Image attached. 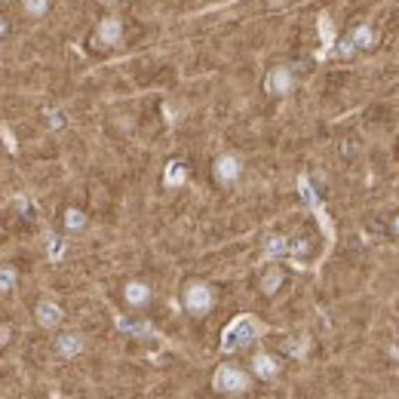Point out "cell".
I'll list each match as a JSON object with an SVG mask.
<instances>
[{
	"label": "cell",
	"mask_w": 399,
	"mask_h": 399,
	"mask_svg": "<svg viewBox=\"0 0 399 399\" xmlns=\"http://www.w3.org/2000/svg\"><path fill=\"white\" fill-rule=\"evenodd\" d=\"M212 387L221 396H243L252 390V378L236 366H218L212 375Z\"/></svg>",
	"instance_id": "cell-1"
},
{
	"label": "cell",
	"mask_w": 399,
	"mask_h": 399,
	"mask_svg": "<svg viewBox=\"0 0 399 399\" xmlns=\"http://www.w3.org/2000/svg\"><path fill=\"white\" fill-rule=\"evenodd\" d=\"M258 332H261V329H258V322L252 319V317H236L225 329V335H221V350H225V353H236V350L249 347V344L258 338Z\"/></svg>",
	"instance_id": "cell-2"
},
{
	"label": "cell",
	"mask_w": 399,
	"mask_h": 399,
	"mask_svg": "<svg viewBox=\"0 0 399 399\" xmlns=\"http://www.w3.org/2000/svg\"><path fill=\"white\" fill-rule=\"evenodd\" d=\"M181 304L190 317H206L215 307V289L203 280H190L188 286L181 289Z\"/></svg>",
	"instance_id": "cell-3"
},
{
	"label": "cell",
	"mask_w": 399,
	"mask_h": 399,
	"mask_svg": "<svg viewBox=\"0 0 399 399\" xmlns=\"http://www.w3.org/2000/svg\"><path fill=\"white\" fill-rule=\"evenodd\" d=\"M117 43H123V19H117V15H105V19L96 25L92 46H98V50H111V46H117Z\"/></svg>",
	"instance_id": "cell-4"
},
{
	"label": "cell",
	"mask_w": 399,
	"mask_h": 399,
	"mask_svg": "<svg viewBox=\"0 0 399 399\" xmlns=\"http://www.w3.org/2000/svg\"><path fill=\"white\" fill-rule=\"evenodd\" d=\"M212 175H215V181H218V184L230 188V184L240 181V175H243V160L236 157V153H221V157L212 163Z\"/></svg>",
	"instance_id": "cell-5"
},
{
	"label": "cell",
	"mask_w": 399,
	"mask_h": 399,
	"mask_svg": "<svg viewBox=\"0 0 399 399\" xmlns=\"http://www.w3.org/2000/svg\"><path fill=\"white\" fill-rule=\"evenodd\" d=\"M292 86H295V74H292V68H286V65L271 68L267 77H264V92H271V96H276V98L289 96Z\"/></svg>",
	"instance_id": "cell-6"
},
{
	"label": "cell",
	"mask_w": 399,
	"mask_h": 399,
	"mask_svg": "<svg viewBox=\"0 0 399 399\" xmlns=\"http://www.w3.org/2000/svg\"><path fill=\"white\" fill-rule=\"evenodd\" d=\"M61 317H65V310H61V304L52 301V298H43V301H37V307H34V322L40 329H46V332L59 329Z\"/></svg>",
	"instance_id": "cell-7"
},
{
	"label": "cell",
	"mask_w": 399,
	"mask_h": 399,
	"mask_svg": "<svg viewBox=\"0 0 399 399\" xmlns=\"http://www.w3.org/2000/svg\"><path fill=\"white\" fill-rule=\"evenodd\" d=\"M83 350H86V338L80 332H65L61 338H56V353L61 359H77Z\"/></svg>",
	"instance_id": "cell-8"
},
{
	"label": "cell",
	"mask_w": 399,
	"mask_h": 399,
	"mask_svg": "<svg viewBox=\"0 0 399 399\" xmlns=\"http://www.w3.org/2000/svg\"><path fill=\"white\" fill-rule=\"evenodd\" d=\"M252 372H255L261 381H273L276 375H280V359H276L273 353H255V359H252Z\"/></svg>",
	"instance_id": "cell-9"
},
{
	"label": "cell",
	"mask_w": 399,
	"mask_h": 399,
	"mask_svg": "<svg viewBox=\"0 0 399 399\" xmlns=\"http://www.w3.org/2000/svg\"><path fill=\"white\" fill-rule=\"evenodd\" d=\"M151 286L148 283H142V280H133V283H126V286H123V298H126V304L129 307H144L151 301Z\"/></svg>",
	"instance_id": "cell-10"
},
{
	"label": "cell",
	"mask_w": 399,
	"mask_h": 399,
	"mask_svg": "<svg viewBox=\"0 0 399 399\" xmlns=\"http://www.w3.org/2000/svg\"><path fill=\"white\" fill-rule=\"evenodd\" d=\"M258 289H261V295L264 298H273L276 292L283 289V271L280 267H267V271L261 273V280H258Z\"/></svg>",
	"instance_id": "cell-11"
},
{
	"label": "cell",
	"mask_w": 399,
	"mask_h": 399,
	"mask_svg": "<svg viewBox=\"0 0 399 399\" xmlns=\"http://www.w3.org/2000/svg\"><path fill=\"white\" fill-rule=\"evenodd\" d=\"M292 252V240L289 236H267L264 240V258L267 261H273V258H283V255H289Z\"/></svg>",
	"instance_id": "cell-12"
},
{
	"label": "cell",
	"mask_w": 399,
	"mask_h": 399,
	"mask_svg": "<svg viewBox=\"0 0 399 399\" xmlns=\"http://www.w3.org/2000/svg\"><path fill=\"white\" fill-rule=\"evenodd\" d=\"M188 181V163H181V160H172V163L166 166L163 172V184L166 188H179V184Z\"/></svg>",
	"instance_id": "cell-13"
},
{
	"label": "cell",
	"mask_w": 399,
	"mask_h": 399,
	"mask_svg": "<svg viewBox=\"0 0 399 399\" xmlns=\"http://www.w3.org/2000/svg\"><path fill=\"white\" fill-rule=\"evenodd\" d=\"M347 37L353 40V46H356V50H372V46H375V31H372V25H356Z\"/></svg>",
	"instance_id": "cell-14"
},
{
	"label": "cell",
	"mask_w": 399,
	"mask_h": 399,
	"mask_svg": "<svg viewBox=\"0 0 399 399\" xmlns=\"http://www.w3.org/2000/svg\"><path fill=\"white\" fill-rule=\"evenodd\" d=\"M61 221H65V227L71 230V234H77V230H86L89 218L83 209H77V206H71V209H65V215H61Z\"/></svg>",
	"instance_id": "cell-15"
},
{
	"label": "cell",
	"mask_w": 399,
	"mask_h": 399,
	"mask_svg": "<svg viewBox=\"0 0 399 399\" xmlns=\"http://www.w3.org/2000/svg\"><path fill=\"white\" fill-rule=\"evenodd\" d=\"M22 13L28 19H43L50 13V0H22Z\"/></svg>",
	"instance_id": "cell-16"
},
{
	"label": "cell",
	"mask_w": 399,
	"mask_h": 399,
	"mask_svg": "<svg viewBox=\"0 0 399 399\" xmlns=\"http://www.w3.org/2000/svg\"><path fill=\"white\" fill-rule=\"evenodd\" d=\"M117 326L123 329V332H133V335H151L153 332L148 322H133V319H120Z\"/></svg>",
	"instance_id": "cell-17"
},
{
	"label": "cell",
	"mask_w": 399,
	"mask_h": 399,
	"mask_svg": "<svg viewBox=\"0 0 399 399\" xmlns=\"http://www.w3.org/2000/svg\"><path fill=\"white\" fill-rule=\"evenodd\" d=\"M15 283H19V273H15V267H0V292H10Z\"/></svg>",
	"instance_id": "cell-18"
},
{
	"label": "cell",
	"mask_w": 399,
	"mask_h": 399,
	"mask_svg": "<svg viewBox=\"0 0 399 399\" xmlns=\"http://www.w3.org/2000/svg\"><path fill=\"white\" fill-rule=\"evenodd\" d=\"M335 52H338V56H341V59H353L359 50H356V46H353L350 37H341V40H338V46H335Z\"/></svg>",
	"instance_id": "cell-19"
},
{
	"label": "cell",
	"mask_w": 399,
	"mask_h": 399,
	"mask_svg": "<svg viewBox=\"0 0 399 399\" xmlns=\"http://www.w3.org/2000/svg\"><path fill=\"white\" fill-rule=\"evenodd\" d=\"M338 151H341V157H347V160H353L359 153V138H344L341 144H338Z\"/></svg>",
	"instance_id": "cell-20"
},
{
	"label": "cell",
	"mask_w": 399,
	"mask_h": 399,
	"mask_svg": "<svg viewBox=\"0 0 399 399\" xmlns=\"http://www.w3.org/2000/svg\"><path fill=\"white\" fill-rule=\"evenodd\" d=\"M46 123H50V129H65L68 117H65V111H46Z\"/></svg>",
	"instance_id": "cell-21"
},
{
	"label": "cell",
	"mask_w": 399,
	"mask_h": 399,
	"mask_svg": "<svg viewBox=\"0 0 399 399\" xmlns=\"http://www.w3.org/2000/svg\"><path fill=\"white\" fill-rule=\"evenodd\" d=\"M50 240H52V252H50V255H52V258H61V255H65V243H59V236H50Z\"/></svg>",
	"instance_id": "cell-22"
},
{
	"label": "cell",
	"mask_w": 399,
	"mask_h": 399,
	"mask_svg": "<svg viewBox=\"0 0 399 399\" xmlns=\"http://www.w3.org/2000/svg\"><path fill=\"white\" fill-rule=\"evenodd\" d=\"M387 234H393V236H399V212L393 215V218L387 221Z\"/></svg>",
	"instance_id": "cell-23"
},
{
	"label": "cell",
	"mask_w": 399,
	"mask_h": 399,
	"mask_svg": "<svg viewBox=\"0 0 399 399\" xmlns=\"http://www.w3.org/2000/svg\"><path fill=\"white\" fill-rule=\"evenodd\" d=\"M3 142H6V151L15 153V135H10V129H6V126H3Z\"/></svg>",
	"instance_id": "cell-24"
},
{
	"label": "cell",
	"mask_w": 399,
	"mask_h": 399,
	"mask_svg": "<svg viewBox=\"0 0 399 399\" xmlns=\"http://www.w3.org/2000/svg\"><path fill=\"white\" fill-rule=\"evenodd\" d=\"M13 338V332H10V326H0V347H3L6 341H10Z\"/></svg>",
	"instance_id": "cell-25"
},
{
	"label": "cell",
	"mask_w": 399,
	"mask_h": 399,
	"mask_svg": "<svg viewBox=\"0 0 399 399\" xmlns=\"http://www.w3.org/2000/svg\"><path fill=\"white\" fill-rule=\"evenodd\" d=\"M6 31H10V25H6V19H3V15H0V37H3Z\"/></svg>",
	"instance_id": "cell-26"
},
{
	"label": "cell",
	"mask_w": 399,
	"mask_h": 399,
	"mask_svg": "<svg viewBox=\"0 0 399 399\" xmlns=\"http://www.w3.org/2000/svg\"><path fill=\"white\" fill-rule=\"evenodd\" d=\"M102 3H117V0H102Z\"/></svg>",
	"instance_id": "cell-27"
},
{
	"label": "cell",
	"mask_w": 399,
	"mask_h": 399,
	"mask_svg": "<svg viewBox=\"0 0 399 399\" xmlns=\"http://www.w3.org/2000/svg\"><path fill=\"white\" fill-rule=\"evenodd\" d=\"M396 151H399V144H396Z\"/></svg>",
	"instance_id": "cell-28"
},
{
	"label": "cell",
	"mask_w": 399,
	"mask_h": 399,
	"mask_svg": "<svg viewBox=\"0 0 399 399\" xmlns=\"http://www.w3.org/2000/svg\"><path fill=\"white\" fill-rule=\"evenodd\" d=\"M396 310H399V304H396Z\"/></svg>",
	"instance_id": "cell-29"
}]
</instances>
